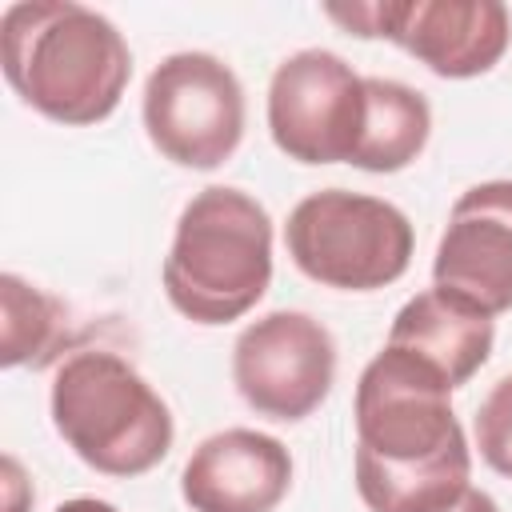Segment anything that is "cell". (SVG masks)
I'll list each match as a JSON object with an SVG mask.
<instances>
[{
	"label": "cell",
	"mask_w": 512,
	"mask_h": 512,
	"mask_svg": "<svg viewBox=\"0 0 512 512\" xmlns=\"http://www.w3.org/2000/svg\"><path fill=\"white\" fill-rule=\"evenodd\" d=\"M364 112V76L328 48H300L272 72L268 132L296 164H352Z\"/></svg>",
	"instance_id": "ba28073f"
},
{
	"label": "cell",
	"mask_w": 512,
	"mask_h": 512,
	"mask_svg": "<svg viewBox=\"0 0 512 512\" xmlns=\"http://www.w3.org/2000/svg\"><path fill=\"white\" fill-rule=\"evenodd\" d=\"M4 496H8L4 512H24V504L32 500V488H28V480H24L20 464H16V456H4Z\"/></svg>",
	"instance_id": "2e32d148"
},
{
	"label": "cell",
	"mask_w": 512,
	"mask_h": 512,
	"mask_svg": "<svg viewBox=\"0 0 512 512\" xmlns=\"http://www.w3.org/2000/svg\"><path fill=\"white\" fill-rule=\"evenodd\" d=\"M284 244L308 280L340 292H376L408 272L416 236L392 200L320 188L288 212Z\"/></svg>",
	"instance_id": "5b68a950"
},
{
	"label": "cell",
	"mask_w": 512,
	"mask_h": 512,
	"mask_svg": "<svg viewBox=\"0 0 512 512\" xmlns=\"http://www.w3.org/2000/svg\"><path fill=\"white\" fill-rule=\"evenodd\" d=\"M388 344L428 360L452 388H464L488 364L496 324L468 300L444 288H424L392 316Z\"/></svg>",
	"instance_id": "7c38bea8"
},
{
	"label": "cell",
	"mask_w": 512,
	"mask_h": 512,
	"mask_svg": "<svg viewBox=\"0 0 512 512\" xmlns=\"http://www.w3.org/2000/svg\"><path fill=\"white\" fill-rule=\"evenodd\" d=\"M48 408L60 440L100 476L152 472L176 436L160 392L108 348H76L56 364Z\"/></svg>",
	"instance_id": "277c9868"
},
{
	"label": "cell",
	"mask_w": 512,
	"mask_h": 512,
	"mask_svg": "<svg viewBox=\"0 0 512 512\" xmlns=\"http://www.w3.org/2000/svg\"><path fill=\"white\" fill-rule=\"evenodd\" d=\"M432 288L492 320L512 312V180H484L456 196L432 256Z\"/></svg>",
	"instance_id": "30bf717a"
},
{
	"label": "cell",
	"mask_w": 512,
	"mask_h": 512,
	"mask_svg": "<svg viewBox=\"0 0 512 512\" xmlns=\"http://www.w3.org/2000/svg\"><path fill=\"white\" fill-rule=\"evenodd\" d=\"M140 116L164 160L212 172L244 140V84L212 52H172L152 68Z\"/></svg>",
	"instance_id": "52a82bcc"
},
{
	"label": "cell",
	"mask_w": 512,
	"mask_h": 512,
	"mask_svg": "<svg viewBox=\"0 0 512 512\" xmlns=\"http://www.w3.org/2000/svg\"><path fill=\"white\" fill-rule=\"evenodd\" d=\"M292 488V452L256 428L204 436L180 472V496L192 512H276Z\"/></svg>",
	"instance_id": "8fae6325"
},
{
	"label": "cell",
	"mask_w": 512,
	"mask_h": 512,
	"mask_svg": "<svg viewBox=\"0 0 512 512\" xmlns=\"http://www.w3.org/2000/svg\"><path fill=\"white\" fill-rule=\"evenodd\" d=\"M448 512H500V508H496V500H492L488 492L468 488V492H464V496H460V500H456Z\"/></svg>",
	"instance_id": "e0dca14e"
},
{
	"label": "cell",
	"mask_w": 512,
	"mask_h": 512,
	"mask_svg": "<svg viewBox=\"0 0 512 512\" xmlns=\"http://www.w3.org/2000/svg\"><path fill=\"white\" fill-rule=\"evenodd\" d=\"M0 316H4V340H0L4 368H52L68 360L64 352L76 344V328L68 320V308L44 288L28 284L16 272H4Z\"/></svg>",
	"instance_id": "5bb4252c"
},
{
	"label": "cell",
	"mask_w": 512,
	"mask_h": 512,
	"mask_svg": "<svg viewBox=\"0 0 512 512\" xmlns=\"http://www.w3.org/2000/svg\"><path fill=\"white\" fill-rule=\"evenodd\" d=\"M0 68L40 116L84 128L116 112L132 52L124 32L76 0H16L0 16Z\"/></svg>",
	"instance_id": "7a4b0ae2"
},
{
	"label": "cell",
	"mask_w": 512,
	"mask_h": 512,
	"mask_svg": "<svg viewBox=\"0 0 512 512\" xmlns=\"http://www.w3.org/2000/svg\"><path fill=\"white\" fill-rule=\"evenodd\" d=\"M452 384L420 356L384 344L356 380V492L368 512H448L472 488V448Z\"/></svg>",
	"instance_id": "6da1fadb"
},
{
	"label": "cell",
	"mask_w": 512,
	"mask_h": 512,
	"mask_svg": "<svg viewBox=\"0 0 512 512\" xmlns=\"http://www.w3.org/2000/svg\"><path fill=\"white\" fill-rule=\"evenodd\" d=\"M56 512H120V508L108 500H96V496H76V500L56 504Z\"/></svg>",
	"instance_id": "ac0fdd59"
},
{
	"label": "cell",
	"mask_w": 512,
	"mask_h": 512,
	"mask_svg": "<svg viewBox=\"0 0 512 512\" xmlns=\"http://www.w3.org/2000/svg\"><path fill=\"white\" fill-rule=\"evenodd\" d=\"M324 16L360 40H392L444 80L492 72L512 44V16L500 0H368L324 4Z\"/></svg>",
	"instance_id": "8992f818"
},
{
	"label": "cell",
	"mask_w": 512,
	"mask_h": 512,
	"mask_svg": "<svg viewBox=\"0 0 512 512\" xmlns=\"http://www.w3.org/2000/svg\"><path fill=\"white\" fill-rule=\"evenodd\" d=\"M168 304L192 324H232L272 284V216L244 188L208 184L176 216L160 268Z\"/></svg>",
	"instance_id": "3957f363"
},
{
	"label": "cell",
	"mask_w": 512,
	"mask_h": 512,
	"mask_svg": "<svg viewBox=\"0 0 512 512\" xmlns=\"http://www.w3.org/2000/svg\"><path fill=\"white\" fill-rule=\"evenodd\" d=\"M364 92H368V112H364V136L352 156V168H364V172L408 168L432 136V108L424 92L388 76H364Z\"/></svg>",
	"instance_id": "4fadbf2b"
},
{
	"label": "cell",
	"mask_w": 512,
	"mask_h": 512,
	"mask_svg": "<svg viewBox=\"0 0 512 512\" xmlns=\"http://www.w3.org/2000/svg\"><path fill=\"white\" fill-rule=\"evenodd\" d=\"M232 384L256 416L296 424L336 384V340L308 312H264L232 344Z\"/></svg>",
	"instance_id": "9c48e42d"
},
{
	"label": "cell",
	"mask_w": 512,
	"mask_h": 512,
	"mask_svg": "<svg viewBox=\"0 0 512 512\" xmlns=\"http://www.w3.org/2000/svg\"><path fill=\"white\" fill-rule=\"evenodd\" d=\"M472 432H476L480 460L492 472H500V476L512 480V376H500L488 388V396L476 408Z\"/></svg>",
	"instance_id": "9a60e30c"
}]
</instances>
